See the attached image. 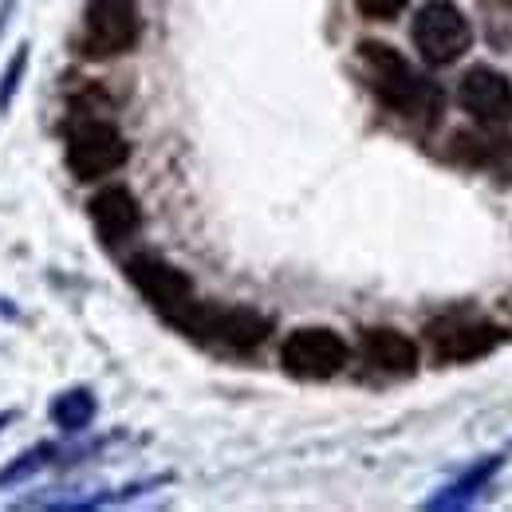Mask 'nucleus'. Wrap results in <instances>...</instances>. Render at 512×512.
<instances>
[{"mask_svg": "<svg viewBox=\"0 0 512 512\" xmlns=\"http://www.w3.org/2000/svg\"><path fill=\"white\" fill-rule=\"evenodd\" d=\"M91 414H95V402H91V394H87V390L64 394V398L56 402V410H52V418H56L64 430H83V426L91 422Z\"/></svg>", "mask_w": 512, "mask_h": 512, "instance_id": "13", "label": "nucleus"}, {"mask_svg": "<svg viewBox=\"0 0 512 512\" xmlns=\"http://www.w3.org/2000/svg\"><path fill=\"white\" fill-rule=\"evenodd\" d=\"M127 162V138L111 123H79L67 138V166L79 182H95V178H107L115 174L119 166Z\"/></svg>", "mask_w": 512, "mask_h": 512, "instance_id": "4", "label": "nucleus"}, {"mask_svg": "<svg viewBox=\"0 0 512 512\" xmlns=\"http://www.w3.org/2000/svg\"><path fill=\"white\" fill-rule=\"evenodd\" d=\"M406 4H410V0H359V12H363L367 20H390V16H398Z\"/></svg>", "mask_w": 512, "mask_h": 512, "instance_id": "14", "label": "nucleus"}, {"mask_svg": "<svg viewBox=\"0 0 512 512\" xmlns=\"http://www.w3.org/2000/svg\"><path fill=\"white\" fill-rule=\"evenodd\" d=\"M509 4H512V0H509Z\"/></svg>", "mask_w": 512, "mask_h": 512, "instance_id": "15", "label": "nucleus"}, {"mask_svg": "<svg viewBox=\"0 0 512 512\" xmlns=\"http://www.w3.org/2000/svg\"><path fill=\"white\" fill-rule=\"evenodd\" d=\"M457 99L481 127L497 130L512 123V83L493 67H469L461 75Z\"/></svg>", "mask_w": 512, "mask_h": 512, "instance_id": "8", "label": "nucleus"}, {"mask_svg": "<svg viewBox=\"0 0 512 512\" xmlns=\"http://www.w3.org/2000/svg\"><path fill=\"white\" fill-rule=\"evenodd\" d=\"M268 335V320L256 316L253 308H205L197 339H221L225 347L249 351Z\"/></svg>", "mask_w": 512, "mask_h": 512, "instance_id": "9", "label": "nucleus"}, {"mask_svg": "<svg viewBox=\"0 0 512 512\" xmlns=\"http://www.w3.org/2000/svg\"><path fill=\"white\" fill-rule=\"evenodd\" d=\"M363 351H367V359H371L379 371H386V375H414V367H418V347H414V339L402 335V331H390V327L367 331V335H363Z\"/></svg>", "mask_w": 512, "mask_h": 512, "instance_id": "11", "label": "nucleus"}, {"mask_svg": "<svg viewBox=\"0 0 512 512\" xmlns=\"http://www.w3.org/2000/svg\"><path fill=\"white\" fill-rule=\"evenodd\" d=\"M453 146H457V154L469 166H485L493 174L512 178V138H497V134H457Z\"/></svg>", "mask_w": 512, "mask_h": 512, "instance_id": "12", "label": "nucleus"}, {"mask_svg": "<svg viewBox=\"0 0 512 512\" xmlns=\"http://www.w3.org/2000/svg\"><path fill=\"white\" fill-rule=\"evenodd\" d=\"M280 363H284L288 375L320 383V379H331V375L343 371V363H347V343H343L335 331H327V327H300V331H292V335L284 339Z\"/></svg>", "mask_w": 512, "mask_h": 512, "instance_id": "6", "label": "nucleus"}, {"mask_svg": "<svg viewBox=\"0 0 512 512\" xmlns=\"http://www.w3.org/2000/svg\"><path fill=\"white\" fill-rule=\"evenodd\" d=\"M142 32V16L134 0H91L83 12V56L91 60H107V56H123L138 44Z\"/></svg>", "mask_w": 512, "mask_h": 512, "instance_id": "2", "label": "nucleus"}, {"mask_svg": "<svg viewBox=\"0 0 512 512\" xmlns=\"http://www.w3.org/2000/svg\"><path fill=\"white\" fill-rule=\"evenodd\" d=\"M473 44V28L465 12L449 0H430L414 16V48L426 64H453Z\"/></svg>", "mask_w": 512, "mask_h": 512, "instance_id": "3", "label": "nucleus"}, {"mask_svg": "<svg viewBox=\"0 0 512 512\" xmlns=\"http://www.w3.org/2000/svg\"><path fill=\"white\" fill-rule=\"evenodd\" d=\"M430 335V347L446 359V363H469V359H481L489 355L497 343H501V327L477 320V316H442L426 327Z\"/></svg>", "mask_w": 512, "mask_h": 512, "instance_id": "7", "label": "nucleus"}, {"mask_svg": "<svg viewBox=\"0 0 512 512\" xmlns=\"http://www.w3.org/2000/svg\"><path fill=\"white\" fill-rule=\"evenodd\" d=\"M127 272H130V280L142 288V296H146L166 320L178 323V327L190 331V335H197L201 316H205V304H197L190 280H186L178 268H170V264L158 260V256H134L127 264Z\"/></svg>", "mask_w": 512, "mask_h": 512, "instance_id": "1", "label": "nucleus"}, {"mask_svg": "<svg viewBox=\"0 0 512 512\" xmlns=\"http://www.w3.org/2000/svg\"><path fill=\"white\" fill-rule=\"evenodd\" d=\"M359 52H363V64H367V79H371V87L383 95L394 111L418 115V111H422V103L430 99V91H426V83L410 71V64H406L394 48H386V44H371V40H367V44H359Z\"/></svg>", "mask_w": 512, "mask_h": 512, "instance_id": "5", "label": "nucleus"}, {"mask_svg": "<svg viewBox=\"0 0 512 512\" xmlns=\"http://www.w3.org/2000/svg\"><path fill=\"white\" fill-rule=\"evenodd\" d=\"M91 221H95V229H99L107 241H127L130 233L138 229L142 213H138V201H134L123 186H111V190L95 193V201H91Z\"/></svg>", "mask_w": 512, "mask_h": 512, "instance_id": "10", "label": "nucleus"}]
</instances>
